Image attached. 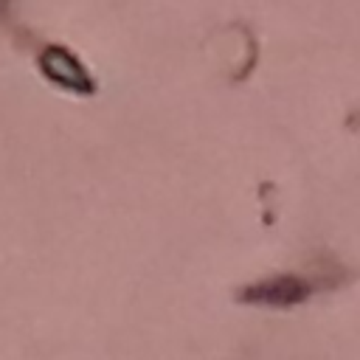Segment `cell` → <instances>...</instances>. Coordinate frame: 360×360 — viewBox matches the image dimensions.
I'll return each mask as SVG.
<instances>
[{"label": "cell", "mask_w": 360, "mask_h": 360, "mask_svg": "<svg viewBox=\"0 0 360 360\" xmlns=\"http://www.w3.org/2000/svg\"><path fill=\"white\" fill-rule=\"evenodd\" d=\"M309 292V284L298 276H273V278H264L253 287H248L242 292L245 301H253V304H264V307H292L298 301H304Z\"/></svg>", "instance_id": "obj_1"}, {"label": "cell", "mask_w": 360, "mask_h": 360, "mask_svg": "<svg viewBox=\"0 0 360 360\" xmlns=\"http://www.w3.org/2000/svg\"><path fill=\"white\" fill-rule=\"evenodd\" d=\"M39 65H42V73L48 79H53L56 84H62L68 90H84L87 93L93 87V82L87 79V73L82 68V62H76L73 53L59 48V45L45 48L42 56H39Z\"/></svg>", "instance_id": "obj_2"}, {"label": "cell", "mask_w": 360, "mask_h": 360, "mask_svg": "<svg viewBox=\"0 0 360 360\" xmlns=\"http://www.w3.org/2000/svg\"><path fill=\"white\" fill-rule=\"evenodd\" d=\"M8 3H11V0H0V17H6V11H8Z\"/></svg>", "instance_id": "obj_3"}]
</instances>
